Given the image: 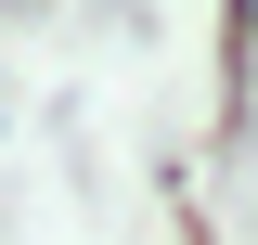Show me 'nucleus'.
Listing matches in <instances>:
<instances>
[{
    "label": "nucleus",
    "mask_w": 258,
    "mask_h": 245,
    "mask_svg": "<svg viewBox=\"0 0 258 245\" xmlns=\"http://www.w3.org/2000/svg\"><path fill=\"white\" fill-rule=\"evenodd\" d=\"M232 39H258V0H232Z\"/></svg>",
    "instance_id": "obj_1"
}]
</instances>
